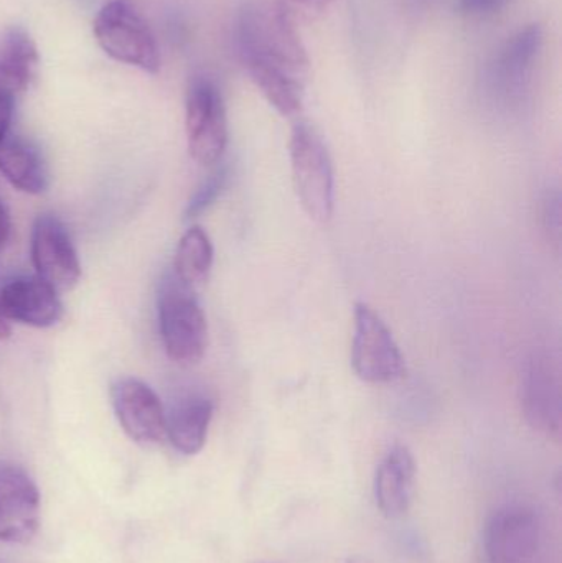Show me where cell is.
<instances>
[{"label":"cell","mask_w":562,"mask_h":563,"mask_svg":"<svg viewBox=\"0 0 562 563\" xmlns=\"http://www.w3.org/2000/svg\"><path fill=\"white\" fill-rule=\"evenodd\" d=\"M213 244L207 231L200 227H191L178 243L174 263L175 276L195 288L207 282L213 267Z\"/></svg>","instance_id":"19"},{"label":"cell","mask_w":562,"mask_h":563,"mask_svg":"<svg viewBox=\"0 0 562 563\" xmlns=\"http://www.w3.org/2000/svg\"><path fill=\"white\" fill-rule=\"evenodd\" d=\"M0 174L23 194L40 195L49 185L45 157L32 141L20 135L9 134L0 141Z\"/></svg>","instance_id":"15"},{"label":"cell","mask_w":562,"mask_h":563,"mask_svg":"<svg viewBox=\"0 0 562 563\" xmlns=\"http://www.w3.org/2000/svg\"><path fill=\"white\" fill-rule=\"evenodd\" d=\"M244 65L254 85L279 114L294 118L302 111V79L279 66L260 59H247Z\"/></svg>","instance_id":"18"},{"label":"cell","mask_w":562,"mask_h":563,"mask_svg":"<svg viewBox=\"0 0 562 563\" xmlns=\"http://www.w3.org/2000/svg\"><path fill=\"white\" fill-rule=\"evenodd\" d=\"M213 419V402L200 393H190L175 400L165 412V430L172 445L184 455H197L207 443Z\"/></svg>","instance_id":"14"},{"label":"cell","mask_w":562,"mask_h":563,"mask_svg":"<svg viewBox=\"0 0 562 563\" xmlns=\"http://www.w3.org/2000/svg\"><path fill=\"white\" fill-rule=\"evenodd\" d=\"M38 52L26 30L12 26L0 36V89L12 96L30 88L38 71Z\"/></svg>","instance_id":"16"},{"label":"cell","mask_w":562,"mask_h":563,"mask_svg":"<svg viewBox=\"0 0 562 563\" xmlns=\"http://www.w3.org/2000/svg\"><path fill=\"white\" fill-rule=\"evenodd\" d=\"M540 526L533 512L508 506L495 512L485 531V552L491 563H528L537 554Z\"/></svg>","instance_id":"11"},{"label":"cell","mask_w":562,"mask_h":563,"mask_svg":"<svg viewBox=\"0 0 562 563\" xmlns=\"http://www.w3.org/2000/svg\"><path fill=\"white\" fill-rule=\"evenodd\" d=\"M243 62L260 59L293 73L297 78L309 71V56L297 32V23L279 3L254 2L241 12L238 26Z\"/></svg>","instance_id":"1"},{"label":"cell","mask_w":562,"mask_h":563,"mask_svg":"<svg viewBox=\"0 0 562 563\" xmlns=\"http://www.w3.org/2000/svg\"><path fill=\"white\" fill-rule=\"evenodd\" d=\"M294 187L310 220L326 224L335 208V174L329 148L306 122L294 125L289 142Z\"/></svg>","instance_id":"3"},{"label":"cell","mask_w":562,"mask_h":563,"mask_svg":"<svg viewBox=\"0 0 562 563\" xmlns=\"http://www.w3.org/2000/svg\"><path fill=\"white\" fill-rule=\"evenodd\" d=\"M10 233H12V221H10L5 205L0 201V251L9 243Z\"/></svg>","instance_id":"24"},{"label":"cell","mask_w":562,"mask_h":563,"mask_svg":"<svg viewBox=\"0 0 562 563\" xmlns=\"http://www.w3.org/2000/svg\"><path fill=\"white\" fill-rule=\"evenodd\" d=\"M228 180H230V168H228V165H220V167L214 168L208 175L207 180L195 191L191 200L188 201L184 213L185 220H194V218L200 217L205 210H208L218 200V197L223 194Z\"/></svg>","instance_id":"20"},{"label":"cell","mask_w":562,"mask_h":563,"mask_svg":"<svg viewBox=\"0 0 562 563\" xmlns=\"http://www.w3.org/2000/svg\"><path fill=\"white\" fill-rule=\"evenodd\" d=\"M510 0H458V10L464 15L477 16L498 12Z\"/></svg>","instance_id":"22"},{"label":"cell","mask_w":562,"mask_h":563,"mask_svg":"<svg viewBox=\"0 0 562 563\" xmlns=\"http://www.w3.org/2000/svg\"><path fill=\"white\" fill-rule=\"evenodd\" d=\"M158 330L165 353L174 363L191 366L203 360L208 323L195 288L168 271L157 290Z\"/></svg>","instance_id":"2"},{"label":"cell","mask_w":562,"mask_h":563,"mask_svg":"<svg viewBox=\"0 0 562 563\" xmlns=\"http://www.w3.org/2000/svg\"><path fill=\"white\" fill-rule=\"evenodd\" d=\"M543 40V29L531 23L505 43L497 59V75L507 91H518L525 85L535 59L540 55Z\"/></svg>","instance_id":"17"},{"label":"cell","mask_w":562,"mask_h":563,"mask_svg":"<svg viewBox=\"0 0 562 563\" xmlns=\"http://www.w3.org/2000/svg\"><path fill=\"white\" fill-rule=\"evenodd\" d=\"M520 399L528 423L544 435L560 439L561 380L547 357L535 356L528 361L521 374Z\"/></svg>","instance_id":"10"},{"label":"cell","mask_w":562,"mask_h":563,"mask_svg":"<svg viewBox=\"0 0 562 563\" xmlns=\"http://www.w3.org/2000/svg\"><path fill=\"white\" fill-rule=\"evenodd\" d=\"M0 311L7 321L49 328L63 317L58 291L38 276L16 277L0 288Z\"/></svg>","instance_id":"12"},{"label":"cell","mask_w":562,"mask_h":563,"mask_svg":"<svg viewBox=\"0 0 562 563\" xmlns=\"http://www.w3.org/2000/svg\"><path fill=\"white\" fill-rule=\"evenodd\" d=\"M185 129L188 152L197 164L210 167L221 161L228 145L227 106L211 79L191 82L185 104Z\"/></svg>","instance_id":"6"},{"label":"cell","mask_w":562,"mask_h":563,"mask_svg":"<svg viewBox=\"0 0 562 563\" xmlns=\"http://www.w3.org/2000/svg\"><path fill=\"white\" fill-rule=\"evenodd\" d=\"M12 333L9 321L3 318L2 311H0V340H7Z\"/></svg>","instance_id":"25"},{"label":"cell","mask_w":562,"mask_h":563,"mask_svg":"<svg viewBox=\"0 0 562 563\" xmlns=\"http://www.w3.org/2000/svg\"><path fill=\"white\" fill-rule=\"evenodd\" d=\"M111 404L119 426L141 445L164 442L165 410L155 390L137 377H118L111 386Z\"/></svg>","instance_id":"9"},{"label":"cell","mask_w":562,"mask_h":563,"mask_svg":"<svg viewBox=\"0 0 562 563\" xmlns=\"http://www.w3.org/2000/svg\"><path fill=\"white\" fill-rule=\"evenodd\" d=\"M415 478V456L408 446H393L379 463L375 478L376 505L386 518H401L408 512Z\"/></svg>","instance_id":"13"},{"label":"cell","mask_w":562,"mask_h":563,"mask_svg":"<svg viewBox=\"0 0 562 563\" xmlns=\"http://www.w3.org/2000/svg\"><path fill=\"white\" fill-rule=\"evenodd\" d=\"M337 0H277L284 12L294 20H313L330 9Z\"/></svg>","instance_id":"21"},{"label":"cell","mask_w":562,"mask_h":563,"mask_svg":"<svg viewBox=\"0 0 562 563\" xmlns=\"http://www.w3.org/2000/svg\"><path fill=\"white\" fill-rule=\"evenodd\" d=\"M99 46L115 62L157 73L161 53L151 26L129 0L104 3L92 23Z\"/></svg>","instance_id":"4"},{"label":"cell","mask_w":562,"mask_h":563,"mask_svg":"<svg viewBox=\"0 0 562 563\" xmlns=\"http://www.w3.org/2000/svg\"><path fill=\"white\" fill-rule=\"evenodd\" d=\"M40 528V493L29 473L0 462V542L29 544Z\"/></svg>","instance_id":"8"},{"label":"cell","mask_w":562,"mask_h":563,"mask_svg":"<svg viewBox=\"0 0 562 563\" xmlns=\"http://www.w3.org/2000/svg\"><path fill=\"white\" fill-rule=\"evenodd\" d=\"M15 96L0 89V141L9 135L12 125L13 111H15Z\"/></svg>","instance_id":"23"},{"label":"cell","mask_w":562,"mask_h":563,"mask_svg":"<svg viewBox=\"0 0 562 563\" xmlns=\"http://www.w3.org/2000/svg\"><path fill=\"white\" fill-rule=\"evenodd\" d=\"M352 366L368 384H392L406 374L405 357L392 331L370 305L356 303Z\"/></svg>","instance_id":"5"},{"label":"cell","mask_w":562,"mask_h":563,"mask_svg":"<svg viewBox=\"0 0 562 563\" xmlns=\"http://www.w3.org/2000/svg\"><path fill=\"white\" fill-rule=\"evenodd\" d=\"M32 263L36 276L56 291L71 290L81 277V264L71 236L62 220L40 214L33 223Z\"/></svg>","instance_id":"7"}]
</instances>
